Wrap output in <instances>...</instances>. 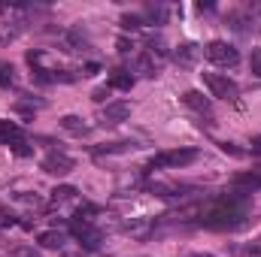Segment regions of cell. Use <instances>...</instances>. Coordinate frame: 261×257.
I'll list each match as a JSON object with an SVG mask.
<instances>
[{
  "instance_id": "obj_12",
  "label": "cell",
  "mask_w": 261,
  "mask_h": 257,
  "mask_svg": "<svg viewBox=\"0 0 261 257\" xmlns=\"http://www.w3.org/2000/svg\"><path fill=\"white\" fill-rule=\"evenodd\" d=\"M67 242V236L61 230H46V233H40V245L43 248H61Z\"/></svg>"
},
{
  "instance_id": "obj_19",
  "label": "cell",
  "mask_w": 261,
  "mask_h": 257,
  "mask_svg": "<svg viewBox=\"0 0 261 257\" xmlns=\"http://www.w3.org/2000/svg\"><path fill=\"white\" fill-rule=\"evenodd\" d=\"M9 148H12V151H15V154H18V157H28V154H31V151H34V148H31V145H28V139H21V142H12V145H9Z\"/></svg>"
},
{
  "instance_id": "obj_15",
  "label": "cell",
  "mask_w": 261,
  "mask_h": 257,
  "mask_svg": "<svg viewBox=\"0 0 261 257\" xmlns=\"http://www.w3.org/2000/svg\"><path fill=\"white\" fill-rule=\"evenodd\" d=\"M15 85V70L12 64H0V88H12Z\"/></svg>"
},
{
  "instance_id": "obj_3",
  "label": "cell",
  "mask_w": 261,
  "mask_h": 257,
  "mask_svg": "<svg viewBox=\"0 0 261 257\" xmlns=\"http://www.w3.org/2000/svg\"><path fill=\"white\" fill-rule=\"evenodd\" d=\"M203 55H206V61H213L216 67H237V61H240V52H237L234 46L222 43V40L206 43V46H203Z\"/></svg>"
},
{
  "instance_id": "obj_13",
  "label": "cell",
  "mask_w": 261,
  "mask_h": 257,
  "mask_svg": "<svg viewBox=\"0 0 261 257\" xmlns=\"http://www.w3.org/2000/svg\"><path fill=\"white\" fill-rule=\"evenodd\" d=\"M61 127L67 130V133H73V136H82V133H85V124H82V118H79V115H64V118H61Z\"/></svg>"
},
{
  "instance_id": "obj_22",
  "label": "cell",
  "mask_w": 261,
  "mask_h": 257,
  "mask_svg": "<svg viewBox=\"0 0 261 257\" xmlns=\"http://www.w3.org/2000/svg\"><path fill=\"white\" fill-rule=\"evenodd\" d=\"M192 257H216V254H203V251H200V254H192Z\"/></svg>"
},
{
  "instance_id": "obj_18",
  "label": "cell",
  "mask_w": 261,
  "mask_h": 257,
  "mask_svg": "<svg viewBox=\"0 0 261 257\" xmlns=\"http://www.w3.org/2000/svg\"><path fill=\"white\" fill-rule=\"evenodd\" d=\"M12 257H40V251L31 248V245H15L12 248Z\"/></svg>"
},
{
  "instance_id": "obj_2",
  "label": "cell",
  "mask_w": 261,
  "mask_h": 257,
  "mask_svg": "<svg viewBox=\"0 0 261 257\" xmlns=\"http://www.w3.org/2000/svg\"><path fill=\"white\" fill-rule=\"evenodd\" d=\"M203 85L210 88L213 97H222V100H234L240 94V85L225 73H203Z\"/></svg>"
},
{
  "instance_id": "obj_11",
  "label": "cell",
  "mask_w": 261,
  "mask_h": 257,
  "mask_svg": "<svg viewBox=\"0 0 261 257\" xmlns=\"http://www.w3.org/2000/svg\"><path fill=\"white\" fill-rule=\"evenodd\" d=\"M130 85H134V76H130L128 70H113V76H110V88L130 91Z\"/></svg>"
},
{
  "instance_id": "obj_14",
  "label": "cell",
  "mask_w": 261,
  "mask_h": 257,
  "mask_svg": "<svg viewBox=\"0 0 261 257\" xmlns=\"http://www.w3.org/2000/svg\"><path fill=\"white\" fill-rule=\"evenodd\" d=\"M73 197H76V188H70V185H61V188H55V191H52V203H55V206H61V203L73 200Z\"/></svg>"
},
{
  "instance_id": "obj_1",
  "label": "cell",
  "mask_w": 261,
  "mask_h": 257,
  "mask_svg": "<svg viewBox=\"0 0 261 257\" xmlns=\"http://www.w3.org/2000/svg\"><path fill=\"white\" fill-rule=\"evenodd\" d=\"M197 160V151L195 148H173V151H161L152 157V170H179V167H189Z\"/></svg>"
},
{
  "instance_id": "obj_17",
  "label": "cell",
  "mask_w": 261,
  "mask_h": 257,
  "mask_svg": "<svg viewBox=\"0 0 261 257\" xmlns=\"http://www.w3.org/2000/svg\"><path fill=\"white\" fill-rule=\"evenodd\" d=\"M122 27H125V30H137V27H143V15H125V18H122Z\"/></svg>"
},
{
  "instance_id": "obj_21",
  "label": "cell",
  "mask_w": 261,
  "mask_h": 257,
  "mask_svg": "<svg viewBox=\"0 0 261 257\" xmlns=\"http://www.w3.org/2000/svg\"><path fill=\"white\" fill-rule=\"evenodd\" d=\"M249 145H252V154H261V136H252Z\"/></svg>"
},
{
  "instance_id": "obj_6",
  "label": "cell",
  "mask_w": 261,
  "mask_h": 257,
  "mask_svg": "<svg viewBox=\"0 0 261 257\" xmlns=\"http://www.w3.org/2000/svg\"><path fill=\"white\" fill-rule=\"evenodd\" d=\"M128 118H130V103L128 100H113V103H107L103 112H100V121H103V124H122V121H128Z\"/></svg>"
},
{
  "instance_id": "obj_8",
  "label": "cell",
  "mask_w": 261,
  "mask_h": 257,
  "mask_svg": "<svg viewBox=\"0 0 261 257\" xmlns=\"http://www.w3.org/2000/svg\"><path fill=\"white\" fill-rule=\"evenodd\" d=\"M182 103L189 106V109H195L197 115H206V118H213V103L200 94V91H186L182 94Z\"/></svg>"
},
{
  "instance_id": "obj_9",
  "label": "cell",
  "mask_w": 261,
  "mask_h": 257,
  "mask_svg": "<svg viewBox=\"0 0 261 257\" xmlns=\"http://www.w3.org/2000/svg\"><path fill=\"white\" fill-rule=\"evenodd\" d=\"M134 70H137L140 76L152 79V76H158V70H161V58H158V55H152V52H143V55L134 61Z\"/></svg>"
},
{
  "instance_id": "obj_20",
  "label": "cell",
  "mask_w": 261,
  "mask_h": 257,
  "mask_svg": "<svg viewBox=\"0 0 261 257\" xmlns=\"http://www.w3.org/2000/svg\"><path fill=\"white\" fill-rule=\"evenodd\" d=\"M107 94H110V85H107V88H97V91H94V100H97V103H103V100H107Z\"/></svg>"
},
{
  "instance_id": "obj_5",
  "label": "cell",
  "mask_w": 261,
  "mask_h": 257,
  "mask_svg": "<svg viewBox=\"0 0 261 257\" xmlns=\"http://www.w3.org/2000/svg\"><path fill=\"white\" fill-rule=\"evenodd\" d=\"M70 230H73V236L79 239V245H85V248H91V251L100 245V230H97L91 221H79V218H76V221L70 224Z\"/></svg>"
},
{
  "instance_id": "obj_16",
  "label": "cell",
  "mask_w": 261,
  "mask_h": 257,
  "mask_svg": "<svg viewBox=\"0 0 261 257\" xmlns=\"http://www.w3.org/2000/svg\"><path fill=\"white\" fill-rule=\"evenodd\" d=\"M249 70H252V76L261 79V49H252V55H249Z\"/></svg>"
},
{
  "instance_id": "obj_4",
  "label": "cell",
  "mask_w": 261,
  "mask_h": 257,
  "mask_svg": "<svg viewBox=\"0 0 261 257\" xmlns=\"http://www.w3.org/2000/svg\"><path fill=\"white\" fill-rule=\"evenodd\" d=\"M40 170L43 173H49V176H70L73 170H76V164H73V157H67L61 151H52V154H46L43 157V164H40Z\"/></svg>"
},
{
  "instance_id": "obj_7",
  "label": "cell",
  "mask_w": 261,
  "mask_h": 257,
  "mask_svg": "<svg viewBox=\"0 0 261 257\" xmlns=\"http://www.w3.org/2000/svg\"><path fill=\"white\" fill-rule=\"evenodd\" d=\"M200 55H203V49H200V46H195V43H182V46H176L173 61H176L179 67H195Z\"/></svg>"
},
{
  "instance_id": "obj_10",
  "label": "cell",
  "mask_w": 261,
  "mask_h": 257,
  "mask_svg": "<svg viewBox=\"0 0 261 257\" xmlns=\"http://www.w3.org/2000/svg\"><path fill=\"white\" fill-rule=\"evenodd\" d=\"M24 139V133L18 124H9V121H0V142H6V145H12V142H21Z\"/></svg>"
}]
</instances>
